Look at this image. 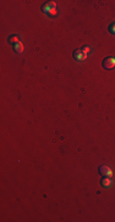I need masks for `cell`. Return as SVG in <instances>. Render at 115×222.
<instances>
[{
  "label": "cell",
  "mask_w": 115,
  "mask_h": 222,
  "mask_svg": "<svg viewBox=\"0 0 115 222\" xmlns=\"http://www.w3.org/2000/svg\"><path fill=\"white\" fill-rule=\"evenodd\" d=\"M98 170H99V173L103 177H110V178L113 177V170H111V168L109 165H100L98 168Z\"/></svg>",
  "instance_id": "cell-1"
},
{
  "label": "cell",
  "mask_w": 115,
  "mask_h": 222,
  "mask_svg": "<svg viewBox=\"0 0 115 222\" xmlns=\"http://www.w3.org/2000/svg\"><path fill=\"white\" fill-rule=\"evenodd\" d=\"M115 67V58H113V57H108V58H105L103 60V68L104 69H113Z\"/></svg>",
  "instance_id": "cell-2"
},
{
  "label": "cell",
  "mask_w": 115,
  "mask_h": 222,
  "mask_svg": "<svg viewBox=\"0 0 115 222\" xmlns=\"http://www.w3.org/2000/svg\"><path fill=\"white\" fill-rule=\"evenodd\" d=\"M53 7H56V4L54 1H49V3H44L43 5H42V11H43L44 14L48 15V13L50 11Z\"/></svg>",
  "instance_id": "cell-3"
},
{
  "label": "cell",
  "mask_w": 115,
  "mask_h": 222,
  "mask_svg": "<svg viewBox=\"0 0 115 222\" xmlns=\"http://www.w3.org/2000/svg\"><path fill=\"white\" fill-rule=\"evenodd\" d=\"M100 185L103 188H110L113 185V179L110 177H103L100 180Z\"/></svg>",
  "instance_id": "cell-4"
},
{
  "label": "cell",
  "mask_w": 115,
  "mask_h": 222,
  "mask_svg": "<svg viewBox=\"0 0 115 222\" xmlns=\"http://www.w3.org/2000/svg\"><path fill=\"white\" fill-rule=\"evenodd\" d=\"M74 58L76 60H78V62H82V60H85L87 58V56L83 54L81 49H76V51H74Z\"/></svg>",
  "instance_id": "cell-5"
},
{
  "label": "cell",
  "mask_w": 115,
  "mask_h": 222,
  "mask_svg": "<svg viewBox=\"0 0 115 222\" xmlns=\"http://www.w3.org/2000/svg\"><path fill=\"white\" fill-rule=\"evenodd\" d=\"M7 42L10 43V45H16L17 42H20V38H18V36L17 35H10L9 37H7Z\"/></svg>",
  "instance_id": "cell-6"
},
{
  "label": "cell",
  "mask_w": 115,
  "mask_h": 222,
  "mask_svg": "<svg viewBox=\"0 0 115 222\" xmlns=\"http://www.w3.org/2000/svg\"><path fill=\"white\" fill-rule=\"evenodd\" d=\"M14 51L16 52V53H22L23 52V45H22V42H17L16 45H14Z\"/></svg>",
  "instance_id": "cell-7"
},
{
  "label": "cell",
  "mask_w": 115,
  "mask_h": 222,
  "mask_svg": "<svg viewBox=\"0 0 115 222\" xmlns=\"http://www.w3.org/2000/svg\"><path fill=\"white\" fill-rule=\"evenodd\" d=\"M81 51H82L83 54H86V56L88 57V54H91V52H92V48L88 47V46H83V47L81 48Z\"/></svg>",
  "instance_id": "cell-8"
},
{
  "label": "cell",
  "mask_w": 115,
  "mask_h": 222,
  "mask_svg": "<svg viewBox=\"0 0 115 222\" xmlns=\"http://www.w3.org/2000/svg\"><path fill=\"white\" fill-rule=\"evenodd\" d=\"M48 15H49V16H53V17L56 16V15H58V9H56V7H53V9H51L50 11L48 13Z\"/></svg>",
  "instance_id": "cell-9"
},
{
  "label": "cell",
  "mask_w": 115,
  "mask_h": 222,
  "mask_svg": "<svg viewBox=\"0 0 115 222\" xmlns=\"http://www.w3.org/2000/svg\"><path fill=\"white\" fill-rule=\"evenodd\" d=\"M109 32L113 34V35H115V22H113V24L109 26Z\"/></svg>",
  "instance_id": "cell-10"
}]
</instances>
